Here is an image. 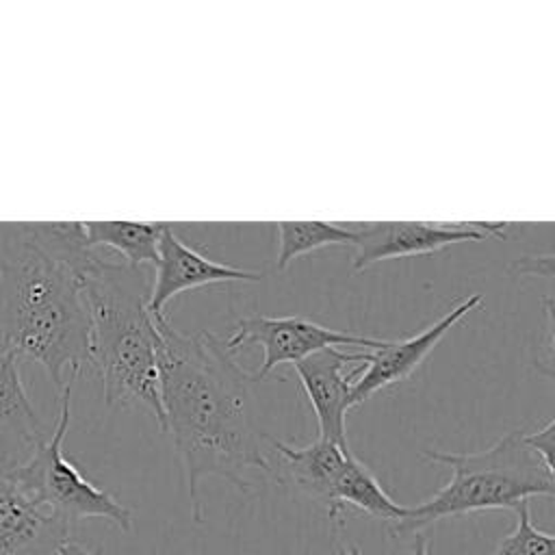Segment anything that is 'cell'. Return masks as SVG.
I'll return each instance as SVG.
<instances>
[{
  "label": "cell",
  "instance_id": "1",
  "mask_svg": "<svg viewBox=\"0 0 555 555\" xmlns=\"http://www.w3.org/2000/svg\"><path fill=\"white\" fill-rule=\"evenodd\" d=\"M160 347L163 429L184 468L191 516L204 522L199 483L223 477L241 492H251L249 468L271 473L264 436L251 408L254 373H247L225 340L208 330L178 332L169 317L154 319Z\"/></svg>",
  "mask_w": 555,
  "mask_h": 555
},
{
  "label": "cell",
  "instance_id": "2",
  "mask_svg": "<svg viewBox=\"0 0 555 555\" xmlns=\"http://www.w3.org/2000/svg\"><path fill=\"white\" fill-rule=\"evenodd\" d=\"M98 251L82 221L0 223V340L41 364L63 395V373L91 369L82 271Z\"/></svg>",
  "mask_w": 555,
  "mask_h": 555
},
{
  "label": "cell",
  "instance_id": "3",
  "mask_svg": "<svg viewBox=\"0 0 555 555\" xmlns=\"http://www.w3.org/2000/svg\"><path fill=\"white\" fill-rule=\"evenodd\" d=\"M80 282L91 317V369L100 375L106 405L143 403L163 429L160 334L147 310V269L95 254Z\"/></svg>",
  "mask_w": 555,
  "mask_h": 555
},
{
  "label": "cell",
  "instance_id": "4",
  "mask_svg": "<svg viewBox=\"0 0 555 555\" xmlns=\"http://www.w3.org/2000/svg\"><path fill=\"white\" fill-rule=\"evenodd\" d=\"M423 460L451 468V479L427 501L408 507L392 522V535L421 533L425 527L470 512L516 509L531 496L555 501V481L525 442L522 431H507L494 444L475 453L425 449Z\"/></svg>",
  "mask_w": 555,
  "mask_h": 555
},
{
  "label": "cell",
  "instance_id": "5",
  "mask_svg": "<svg viewBox=\"0 0 555 555\" xmlns=\"http://www.w3.org/2000/svg\"><path fill=\"white\" fill-rule=\"evenodd\" d=\"M78 377H69L59 399V416L52 434L13 473L22 490L43 509L74 525L82 518H106L119 531H132V509L119 503L111 492L91 483L63 453V440L69 427L72 388Z\"/></svg>",
  "mask_w": 555,
  "mask_h": 555
},
{
  "label": "cell",
  "instance_id": "6",
  "mask_svg": "<svg viewBox=\"0 0 555 555\" xmlns=\"http://www.w3.org/2000/svg\"><path fill=\"white\" fill-rule=\"evenodd\" d=\"M223 340L234 356L247 345L262 347V362L254 373L256 382L269 377V373L280 364H295L327 347H360L362 351H371L384 347L386 343L377 336L334 330L299 314L243 317L236 321L232 334Z\"/></svg>",
  "mask_w": 555,
  "mask_h": 555
},
{
  "label": "cell",
  "instance_id": "7",
  "mask_svg": "<svg viewBox=\"0 0 555 555\" xmlns=\"http://www.w3.org/2000/svg\"><path fill=\"white\" fill-rule=\"evenodd\" d=\"M505 221H375L353 228V271H364L375 262L436 254L455 243L496 238L505 241Z\"/></svg>",
  "mask_w": 555,
  "mask_h": 555
},
{
  "label": "cell",
  "instance_id": "8",
  "mask_svg": "<svg viewBox=\"0 0 555 555\" xmlns=\"http://www.w3.org/2000/svg\"><path fill=\"white\" fill-rule=\"evenodd\" d=\"M481 304L483 295L470 293L418 334L401 340H386L384 347L366 351L362 371L351 386V408H358L375 392L408 379L436 349V345L447 336V332L453 330L460 321H464Z\"/></svg>",
  "mask_w": 555,
  "mask_h": 555
},
{
  "label": "cell",
  "instance_id": "9",
  "mask_svg": "<svg viewBox=\"0 0 555 555\" xmlns=\"http://www.w3.org/2000/svg\"><path fill=\"white\" fill-rule=\"evenodd\" d=\"M366 351L327 347L293 364L299 384L317 414L319 436L343 447L347 442V412L351 410V386L360 375Z\"/></svg>",
  "mask_w": 555,
  "mask_h": 555
},
{
  "label": "cell",
  "instance_id": "10",
  "mask_svg": "<svg viewBox=\"0 0 555 555\" xmlns=\"http://www.w3.org/2000/svg\"><path fill=\"white\" fill-rule=\"evenodd\" d=\"M262 273L251 269L217 262L184 243L171 223L165 225L158 243V262L150 288L147 310L154 319H167V304L193 288L225 284V282H260Z\"/></svg>",
  "mask_w": 555,
  "mask_h": 555
},
{
  "label": "cell",
  "instance_id": "11",
  "mask_svg": "<svg viewBox=\"0 0 555 555\" xmlns=\"http://www.w3.org/2000/svg\"><path fill=\"white\" fill-rule=\"evenodd\" d=\"M17 462L0 457V555H56L72 525L39 507L17 483Z\"/></svg>",
  "mask_w": 555,
  "mask_h": 555
},
{
  "label": "cell",
  "instance_id": "12",
  "mask_svg": "<svg viewBox=\"0 0 555 555\" xmlns=\"http://www.w3.org/2000/svg\"><path fill=\"white\" fill-rule=\"evenodd\" d=\"M20 356L0 340V457L17 462L22 451H35L48 440L20 375Z\"/></svg>",
  "mask_w": 555,
  "mask_h": 555
},
{
  "label": "cell",
  "instance_id": "13",
  "mask_svg": "<svg viewBox=\"0 0 555 555\" xmlns=\"http://www.w3.org/2000/svg\"><path fill=\"white\" fill-rule=\"evenodd\" d=\"M271 449L280 457L286 477L306 496L319 501L330 512L332 488L340 468L351 455V449L321 436L304 447H293L288 442L271 438Z\"/></svg>",
  "mask_w": 555,
  "mask_h": 555
},
{
  "label": "cell",
  "instance_id": "14",
  "mask_svg": "<svg viewBox=\"0 0 555 555\" xmlns=\"http://www.w3.org/2000/svg\"><path fill=\"white\" fill-rule=\"evenodd\" d=\"M347 505L390 522L401 520L408 509L390 499V494L382 488L373 470L366 464H362L353 453L347 457L332 488V505L327 512L330 518H336Z\"/></svg>",
  "mask_w": 555,
  "mask_h": 555
},
{
  "label": "cell",
  "instance_id": "15",
  "mask_svg": "<svg viewBox=\"0 0 555 555\" xmlns=\"http://www.w3.org/2000/svg\"><path fill=\"white\" fill-rule=\"evenodd\" d=\"M163 221H82L89 247H108L137 269L156 267Z\"/></svg>",
  "mask_w": 555,
  "mask_h": 555
},
{
  "label": "cell",
  "instance_id": "16",
  "mask_svg": "<svg viewBox=\"0 0 555 555\" xmlns=\"http://www.w3.org/2000/svg\"><path fill=\"white\" fill-rule=\"evenodd\" d=\"M278 269L284 271L288 264L314 249L351 245L353 228L334 221H278Z\"/></svg>",
  "mask_w": 555,
  "mask_h": 555
},
{
  "label": "cell",
  "instance_id": "17",
  "mask_svg": "<svg viewBox=\"0 0 555 555\" xmlns=\"http://www.w3.org/2000/svg\"><path fill=\"white\" fill-rule=\"evenodd\" d=\"M516 529L507 533L490 555H555V533H544L533 527L529 501L516 509Z\"/></svg>",
  "mask_w": 555,
  "mask_h": 555
},
{
  "label": "cell",
  "instance_id": "18",
  "mask_svg": "<svg viewBox=\"0 0 555 555\" xmlns=\"http://www.w3.org/2000/svg\"><path fill=\"white\" fill-rule=\"evenodd\" d=\"M542 306L546 312V336L535 356L533 366L538 373H542L555 384V297H546Z\"/></svg>",
  "mask_w": 555,
  "mask_h": 555
},
{
  "label": "cell",
  "instance_id": "19",
  "mask_svg": "<svg viewBox=\"0 0 555 555\" xmlns=\"http://www.w3.org/2000/svg\"><path fill=\"white\" fill-rule=\"evenodd\" d=\"M525 442H527V447L533 449V453L540 457L542 466L555 481V414L538 431L525 436Z\"/></svg>",
  "mask_w": 555,
  "mask_h": 555
},
{
  "label": "cell",
  "instance_id": "20",
  "mask_svg": "<svg viewBox=\"0 0 555 555\" xmlns=\"http://www.w3.org/2000/svg\"><path fill=\"white\" fill-rule=\"evenodd\" d=\"M509 273L514 275H535V278H555V251L548 254H531L520 256L509 267Z\"/></svg>",
  "mask_w": 555,
  "mask_h": 555
},
{
  "label": "cell",
  "instance_id": "21",
  "mask_svg": "<svg viewBox=\"0 0 555 555\" xmlns=\"http://www.w3.org/2000/svg\"><path fill=\"white\" fill-rule=\"evenodd\" d=\"M56 555H102L100 548H87L82 546L80 542H74V540H65L59 548H56Z\"/></svg>",
  "mask_w": 555,
  "mask_h": 555
},
{
  "label": "cell",
  "instance_id": "22",
  "mask_svg": "<svg viewBox=\"0 0 555 555\" xmlns=\"http://www.w3.org/2000/svg\"><path fill=\"white\" fill-rule=\"evenodd\" d=\"M340 555H362V551L358 546H351L347 551H343ZM410 555H427V538L423 533H416L414 538V548Z\"/></svg>",
  "mask_w": 555,
  "mask_h": 555
}]
</instances>
